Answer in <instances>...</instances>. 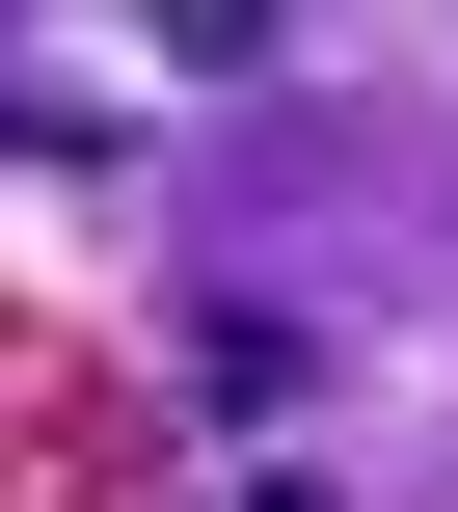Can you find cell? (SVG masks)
<instances>
[{
    "mask_svg": "<svg viewBox=\"0 0 458 512\" xmlns=\"http://www.w3.org/2000/svg\"><path fill=\"white\" fill-rule=\"evenodd\" d=\"M243 512H324V486H243Z\"/></svg>",
    "mask_w": 458,
    "mask_h": 512,
    "instance_id": "obj_1",
    "label": "cell"
}]
</instances>
